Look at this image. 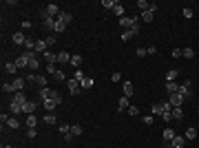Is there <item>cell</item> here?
I'll return each mask as SVG.
<instances>
[{"label": "cell", "mask_w": 199, "mask_h": 148, "mask_svg": "<svg viewBox=\"0 0 199 148\" xmlns=\"http://www.w3.org/2000/svg\"><path fill=\"white\" fill-rule=\"evenodd\" d=\"M7 119H9V115H7V113H2V115H0V122H2V124H7Z\"/></svg>", "instance_id": "obj_57"}, {"label": "cell", "mask_w": 199, "mask_h": 148, "mask_svg": "<svg viewBox=\"0 0 199 148\" xmlns=\"http://www.w3.org/2000/svg\"><path fill=\"white\" fill-rule=\"evenodd\" d=\"M80 84H82V88H91V86H93V80H91V78H84Z\"/></svg>", "instance_id": "obj_44"}, {"label": "cell", "mask_w": 199, "mask_h": 148, "mask_svg": "<svg viewBox=\"0 0 199 148\" xmlns=\"http://www.w3.org/2000/svg\"><path fill=\"white\" fill-rule=\"evenodd\" d=\"M124 95H126V97L133 95V84L131 82H124Z\"/></svg>", "instance_id": "obj_34"}, {"label": "cell", "mask_w": 199, "mask_h": 148, "mask_svg": "<svg viewBox=\"0 0 199 148\" xmlns=\"http://www.w3.org/2000/svg\"><path fill=\"white\" fill-rule=\"evenodd\" d=\"M2 148H11V146H2Z\"/></svg>", "instance_id": "obj_61"}, {"label": "cell", "mask_w": 199, "mask_h": 148, "mask_svg": "<svg viewBox=\"0 0 199 148\" xmlns=\"http://www.w3.org/2000/svg\"><path fill=\"white\" fill-rule=\"evenodd\" d=\"M16 71H18V64H16V62H7V64H5V73H9V75H13Z\"/></svg>", "instance_id": "obj_20"}, {"label": "cell", "mask_w": 199, "mask_h": 148, "mask_svg": "<svg viewBox=\"0 0 199 148\" xmlns=\"http://www.w3.org/2000/svg\"><path fill=\"white\" fill-rule=\"evenodd\" d=\"M113 13H115L117 18H124V7H122V5L117 2V5H115V9H113Z\"/></svg>", "instance_id": "obj_37"}, {"label": "cell", "mask_w": 199, "mask_h": 148, "mask_svg": "<svg viewBox=\"0 0 199 148\" xmlns=\"http://www.w3.org/2000/svg\"><path fill=\"white\" fill-rule=\"evenodd\" d=\"M11 84H13V88H16V91H22V88H24V78H16Z\"/></svg>", "instance_id": "obj_25"}, {"label": "cell", "mask_w": 199, "mask_h": 148, "mask_svg": "<svg viewBox=\"0 0 199 148\" xmlns=\"http://www.w3.org/2000/svg\"><path fill=\"white\" fill-rule=\"evenodd\" d=\"M66 62H71V55L66 51H60L58 53V64H66Z\"/></svg>", "instance_id": "obj_18"}, {"label": "cell", "mask_w": 199, "mask_h": 148, "mask_svg": "<svg viewBox=\"0 0 199 148\" xmlns=\"http://www.w3.org/2000/svg\"><path fill=\"white\" fill-rule=\"evenodd\" d=\"M2 93H16L13 84H11V82H5V84H2Z\"/></svg>", "instance_id": "obj_38"}, {"label": "cell", "mask_w": 199, "mask_h": 148, "mask_svg": "<svg viewBox=\"0 0 199 148\" xmlns=\"http://www.w3.org/2000/svg\"><path fill=\"white\" fill-rule=\"evenodd\" d=\"M115 5H117V0H102V7H106V9H115Z\"/></svg>", "instance_id": "obj_36"}, {"label": "cell", "mask_w": 199, "mask_h": 148, "mask_svg": "<svg viewBox=\"0 0 199 148\" xmlns=\"http://www.w3.org/2000/svg\"><path fill=\"white\" fill-rule=\"evenodd\" d=\"M42 106H44V111H56L60 104H58V100H44Z\"/></svg>", "instance_id": "obj_11"}, {"label": "cell", "mask_w": 199, "mask_h": 148, "mask_svg": "<svg viewBox=\"0 0 199 148\" xmlns=\"http://www.w3.org/2000/svg\"><path fill=\"white\" fill-rule=\"evenodd\" d=\"M177 75H179V73H177L175 69H170V71L166 73V82H175V80H177Z\"/></svg>", "instance_id": "obj_28"}, {"label": "cell", "mask_w": 199, "mask_h": 148, "mask_svg": "<svg viewBox=\"0 0 199 148\" xmlns=\"http://www.w3.org/2000/svg\"><path fill=\"white\" fill-rule=\"evenodd\" d=\"M182 13H184V18H188V20H190V18L195 16V11H192L190 7H184V9H182Z\"/></svg>", "instance_id": "obj_41"}, {"label": "cell", "mask_w": 199, "mask_h": 148, "mask_svg": "<svg viewBox=\"0 0 199 148\" xmlns=\"http://www.w3.org/2000/svg\"><path fill=\"white\" fill-rule=\"evenodd\" d=\"M44 60H46V64H56L58 62V55L51 53V51H44Z\"/></svg>", "instance_id": "obj_19"}, {"label": "cell", "mask_w": 199, "mask_h": 148, "mask_svg": "<svg viewBox=\"0 0 199 148\" xmlns=\"http://www.w3.org/2000/svg\"><path fill=\"white\" fill-rule=\"evenodd\" d=\"M84 78H86V75H84V73H82L80 69H75V75H73V80H78V82H82Z\"/></svg>", "instance_id": "obj_46"}, {"label": "cell", "mask_w": 199, "mask_h": 148, "mask_svg": "<svg viewBox=\"0 0 199 148\" xmlns=\"http://www.w3.org/2000/svg\"><path fill=\"white\" fill-rule=\"evenodd\" d=\"M182 55H184V58H188V60H190V58H195V49H190V46L182 49Z\"/></svg>", "instance_id": "obj_31"}, {"label": "cell", "mask_w": 199, "mask_h": 148, "mask_svg": "<svg viewBox=\"0 0 199 148\" xmlns=\"http://www.w3.org/2000/svg\"><path fill=\"white\" fill-rule=\"evenodd\" d=\"M42 16L58 18V16H60V7H58V5H53V2H51V5H46V9H44V13H42Z\"/></svg>", "instance_id": "obj_5"}, {"label": "cell", "mask_w": 199, "mask_h": 148, "mask_svg": "<svg viewBox=\"0 0 199 148\" xmlns=\"http://www.w3.org/2000/svg\"><path fill=\"white\" fill-rule=\"evenodd\" d=\"M73 137H75V135H73V133H66V135H64V141H71Z\"/></svg>", "instance_id": "obj_59"}, {"label": "cell", "mask_w": 199, "mask_h": 148, "mask_svg": "<svg viewBox=\"0 0 199 148\" xmlns=\"http://www.w3.org/2000/svg\"><path fill=\"white\" fill-rule=\"evenodd\" d=\"M58 131H60L62 135H66V133H71V126H69V124H60V126H58Z\"/></svg>", "instance_id": "obj_45"}, {"label": "cell", "mask_w": 199, "mask_h": 148, "mask_svg": "<svg viewBox=\"0 0 199 148\" xmlns=\"http://www.w3.org/2000/svg\"><path fill=\"white\" fill-rule=\"evenodd\" d=\"M126 106H129V97L124 95V97H119V102H117V111H124Z\"/></svg>", "instance_id": "obj_30"}, {"label": "cell", "mask_w": 199, "mask_h": 148, "mask_svg": "<svg viewBox=\"0 0 199 148\" xmlns=\"http://www.w3.org/2000/svg\"><path fill=\"white\" fill-rule=\"evenodd\" d=\"M66 86H69L71 95H80V91H82V84H80L78 80H69V82H66Z\"/></svg>", "instance_id": "obj_7"}, {"label": "cell", "mask_w": 199, "mask_h": 148, "mask_svg": "<svg viewBox=\"0 0 199 148\" xmlns=\"http://www.w3.org/2000/svg\"><path fill=\"white\" fill-rule=\"evenodd\" d=\"M58 20H60V22H64V24H71V20H73V13H69V11H60Z\"/></svg>", "instance_id": "obj_12"}, {"label": "cell", "mask_w": 199, "mask_h": 148, "mask_svg": "<svg viewBox=\"0 0 199 148\" xmlns=\"http://www.w3.org/2000/svg\"><path fill=\"white\" fill-rule=\"evenodd\" d=\"M153 18H155L153 11H144V13H142V20H144V22H153Z\"/></svg>", "instance_id": "obj_35"}, {"label": "cell", "mask_w": 199, "mask_h": 148, "mask_svg": "<svg viewBox=\"0 0 199 148\" xmlns=\"http://www.w3.org/2000/svg\"><path fill=\"white\" fill-rule=\"evenodd\" d=\"M197 137V128H186V139H195Z\"/></svg>", "instance_id": "obj_42"}, {"label": "cell", "mask_w": 199, "mask_h": 148, "mask_svg": "<svg viewBox=\"0 0 199 148\" xmlns=\"http://www.w3.org/2000/svg\"><path fill=\"white\" fill-rule=\"evenodd\" d=\"M46 71H49V73L53 75V73H56V64H46Z\"/></svg>", "instance_id": "obj_54"}, {"label": "cell", "mask_w": 199, "mask_h": 148, "mask_svg": "<svg viewBox=\"0 0 199 148\" xmlns=\"http://www.w3.org/2000/svg\"><path fill=\"white\" fill-rule=\"evenodd\" d=\"M7 126H9V128H20V119H18V117H9V119H7Z\"/></svg>", "instance_id": "obj_27"}, {"label": "cell", "mask_w": 199, "mask_h": 148, "mask_svg": "<svg viewBox=\"0 0 199 148\" xmlns=\"http://www.w3.org/2000/svg\"><path fill=\"white\" fill-rule=\"evenodd\" d=\"M168 102H170L172 108H182V104H184V95H179V91H177V93H172V95L168 97Z\"/></svg>", "instance_id": "obj_2"}, {"label": "cell", "mask_w": 199, "mask_h": 148, "mask_svg": "<svg viewBox=\"0 0 199 148\" xmlns=\"http://www.w3.org/2000/svg\"><path fill=\"white\" fill-rule=\"evenodd\" d=\"M170 113H172V119H179V122L184 119V111H182V108H172Z\"/></svg>", "instance_id": "obj_32"}, {"label": "cell", "mask_w": 199, "mask_h": 148, "mask_svg": "<svg viewBox=\"0 0 199 148\" xmlns=\"http://www.w3.org/2000/svg\"><path fill=\"white\" fill-rule=\"evenodd\" d=\"M135 36H137V33H135L133 29H126V31H122V40H124V42H129V40H131V38H135Z\"/></svg>", "instance_id": "obj_22"}, {"label": "cell", "mask_w": 199, "mask_h": 148, "mask_svg": "<svg viewBox=\"0 0 199 148\" xmlns=\"http://www.w3.org/2000/svg\"><path fill=\"white\" fill-rule=\"evenodd\" d=\"M11 40H13V44H22V46L27 44V38H24V33H22V31H16V33L11 36Z\"/></svg>", "instance_id": "obj_9"}, {"label": "cell", "mask_w": 199, "mask_h": 148, "mask_svg": "<svg viewBox=\"0 0 199 148\" xmlns=\"http://www.w3.org/2000/svg\"><path fill=\"white\" fill-rule=\"evenodd\" d=\"M53 78L60 82V80H64V73H62V71H56V73H53Z\"/></svg>", "instance_id": "obj_51"}, {"label": "cell", "mask_w": 199, "mask_h": 148, "mask_svg": "<svg viewBox=\"0 0 199 148\" xmlns=\"http://www.w3.org/2000/svg\"><path fill=\"white\" fill-rule=\"evenodd\" d=\"M27 135H29V137L33 139V137H36V128H29V131H27Z\"/></svg>", "instance_id": "obj_60"}, {"label": "cell", "mask_w": 199, "mask_h": 148, "mask_svg": "<svg viewBox=\"0 0 199 148\" xmlns=\"http://www.w3.org/2000/svg\"><path fill=\"white\" fill-rule=\"evenodd\" d=\"M172 58H182V49H172Z\"/></svg>", "instance_id": "obj_53"}, {"label": "cell", "mask_w": 199, "mask_h": 148, "mask_svg": "<svg viewBox=\"0 0 199 148\" xmlns=\"http://www.w3.org/2000/svg\"><path fill=\"white\" fill-rule=\"evenodd\" d=\"M146 53H148V49H144V46H139V49H137V55H139V58H144Z\"/></svg>", "instance_id": "obj_50"}, {"label": "cell", "mask_w": 199, "mask_h": 148, "mask_svg": "<svg viewBox=\"0 0 199 148\" xmlns=\"http://www.w3.org/2000/svg\"><path fill=\"white\" fill-rule=\"evenodd\" d=\"M29 82L38 84L40 88H44V86H46V78H42V75H29Z\"/></svg>", "instance_id": "obj_10"}, {"label": "cell", "mask_w": 199, "mask_h": 148, "mask_svg": "<svg viewBox=\"0 0 199 148\" xmlns=\"http://www.w3.org/2000/svg\"><path fill=\"white\" fill-rule=\"evenodd\" d=\"M179 95H184V100L192 95V82L190 80H184V84L179 86Z\"/></svg>", "instance_id": "obj_3"}, {"label": "cell", "mask_w": 199, "mask_h": 148, "mask_svg": "<svg viewBox=\"0 0 199 148\" xmlns=\"http://www.w3.org/2000/svg\"><path fill=\"white\" fill-rule=\"evenodd\" d=\"M42 27L46 31H51L53 33V27H56V18H49V16H42Z\"/></svg>", "instance_id": "obj_8"}, {"label": "cell", "mask_w": 199, "mask_h": 148, "mask_svg": "<svg viewBox=\"0 0 199 148\" xmlns=\"http://www.w3.org/2000/svg\"><path fill=\"white\" fill-rule=\"evenodd\" d=\"M69 64H71L73 69H80V66H82V55H78V53L71 55V62H69Z\"/></svg>", "instance_id": "obj_17"}, {"label": "cell", "mask_w": 199, "mask_h": 148, "mask_svg": "<svg viewBox=\"0 0 199 148\" xmlns=\"http://www.w3.org/2000/svg\"><path fill=\"white\" fill-rule=\"evenodd\" d=\"M40 100H42V102H44V100H58V104H62V95H60L58 91H53V88L44 86V88H40Z\"/></svg>", "instance_id": "obj_1"}, {"label": "cell", "mask_w": 199, "mask_h": 148, "mask_svg": "<svg viewBox=\"0 0 199 148\" xmlns=\"http://www.w3.org/2000/svg\"><path fill=\"white\" fill-rule=\"evenodd\" d=\"M153 122H155L153 115H146V117H144V124H146V126H153Z\"/></svg>", "instance_id": "obj_49"}, {"label": "cell", "mask_w": 199, "mask_h": 148, "mask_svg": "<svg viewBox=\"0 0 199 148\" xmlns=\"http://www.w3.org/2000/svg\"><path fill=\"white\" fill-rule=\"evenodd\" d=\"M16 64H18V69H24V66H29V58H27V53H22L20 58H16Z\"/></svg>", "instance_id": "obj_14"}, {"label": "cell", "mask_w": 199, "mask_h": 148, "mask_svg": "<svg viewBox=\"0 0 199 148\" xmlns=\"http://www.w3.org/2000/svg\"><path fill=\"white\" fill-rule=\"evenodd\" d=\"M44 124H56V115H53V113L44 115Z\"/></svg>", "instance_id": "obj_43"}, {"label": "cell", "mask_w": 199, "mask_h": 148, "mask_svg": "<svg viewBox=\"0 0 199 148\" xmlns=\"http://www.w3.org/2000/svg\"><path fill=\"white\" fill-rule=\"evenodd\" d=\"M162 117H164V122H170V119H172V113H164Z\"/></svg>", "instance_id": "obj_56"}, {"label": "cell", "mask_w": 199, "mask_h": 148, "mask_svg": "<svg viewBox=\"0 0 199 148\" xmlns=\"http://www.w3.org/2000/svg\"><path fill=\"white\" fill-rule=\"evenodd\" d=\"M157 9H159V7H157V5H155V2H151V7H148V11H153V13H155V11H157Z\"/></svg>", "instance_id": "obj_58"}, {"label": "cell", "mask_w": 199, "mask_h": 148, "mask_svg": "<svg viewBox=\"0 0 199 148\" xmlns=\"http://www.w3.org/2000/svg\"><path fill=\"white\" fill-rule=\"evenodd\" d=\"M9 111H11L13 115H20V113H22V106H20V104H13V102H11V104H9Z\"/></svg>", "instance_id": "obj_33"}, {"label": "cell", "mask_w": 199, "mask_h": 148, "mask_svg": "<svg viewBox=\"0 0 199 148\" xmlns=\"http://www.w3.org/2000/svg\"><path fill=\"white\" fill-rule=\"evenodd\" d=\"M137 7H139V9H142V13H144V11H148L151 2H146V0H137Z\"/></svg>", "instance_id": "obj_39"}, {"label": "cell", "mask_w": 199, "mask_h": 148, "mask_svg": "<svg viewBox=\"0 0 199 148\" xmlns=\"http://www.w3.org/2000/svg\"><path fill=\"white\" fill-rule=\"evenodd\" d=\"M166 91H168L170 95L177 93V91H179V84H177V82H166Z\"/></svg>", "instance_id": "obj_23"}, {"label": "cell", "mask_w": 199, "mask_h": 148, "mask_svg": "<svg viewBox=\"0 0 199 148\" xmlns=\"http://www.w3.org/2000/svg\"><path fill=\"white\" fill-rule=\"evenodd\" d=\"M175 139V131L172 128H164V141H172Z\"/></svg>", "instance_id": "obj_24"}, {"label": "cell", "mask_w": 199, "mask_h": 148, "mask_svg": "<svg viewBox=\"0 0 199 148\" xmlns=\"http://www.w3.org/2000/svg\"><path fill=\"white\" fill-rule=\"evenodd\" d=\"M46 46H49L46 40H36V49H33V51H36V53H44V51H46Z\"/></svg>", "instance_id": "obj_13"}, {"label": "cell", "mask_w": 199, "mask_h": 148, "mask_svg": "<svg viewBox=\"0 0 199 148\" xmlns=\"http://www.w3.org/2000/svg\"><path fill=\"white\" fill-rule=\"evenodd\" d=\"M151 113H153V115H164V106H162V102H157V104H153V108H151Z\"/></svg>", "instance_id": "obj_26"}, {"label": "cell", "mask_w": 199, "mask_h": 148, "mask_svg": "<svg viewBox=\"0 0 199 148\" xmlns=\"http://www.w3.org/2000/svg\"><path fill=\"white\" fill-rule=\"evenodd\" d=\"M157 53V46H148V55H155Z\"/></svg>", "instance_id": "obj_55"}, {"label": "cell", "mask_w": 199, "mask_h": 148, "mask_svg": "<svg viewBox=\"0 0 199 148\" xmlns=\"http://www.w3.org/2000/svg\"><path fill=\"white\" fill-rule=\"evenodd\" d=\"M11 102H13V104H20V106H24V104H27V95H24L22 91H16V93L11 95Z\"/></svg>", "instance_id": "obj_6"}, {"label": "cell", "mask_w": 199, "mask_h": 148, "mask_svg": "<svg viewBox=\"0 0 199 148\" xmlns=\"http://www.w3.org/2000/svg\"><path fill=\"white\" fill-rule=\"evenodd\" d=\"M56 40H58V36H56V33H51V36H49V38H46V44H49V46H51V44H56Z\"/></svg>", "instance_id": "obj_48"}, {"label": "cell", "mask_w": 199, "mask_h": 148, "mask_svg": "<svg viewBox=\"0 0 199 148\" xmlns=\"http://www.w3.org/2000/svg\"><path fill=\"white\" fill-rule=\"evenodd\" d=\"M71 133H73V135L78 137V135H82L84 131H82V126H80V124H73V126H71Z\"/></svg>", "instance_id": "obj_40"}, {"label": "cell", "mask_w": 199, "mask_h": 148, "mask_svg": "<svg viewBox=\"0 0 199 148\" xmlns=\"http://www.w3.org/2000/svg\"><path fill=\"white\" fill-rule=\"evenodd\" d=\"M111 80H113V82H119V80H122V73H113Z\"/></svg>", "instance_id": "obj_52"}, {"label": "cell", "mask_w": 199, "mask_h": 148, "mask_svg": "<svg viewBox=\"0 0 199 148\" xmlns=\"http://www.w3.org/2000/svg\"><path fill=\"white\" fill-rule=\"evenodd\" d=\"M64 29H66V24H64V22H60V20L56 18V27H53V33L58 36V33H62Z\"/></svg>", "instance_id": "obj_21"}, {"label": "cell", "mask_w": 199, "mask_h": 148, "mask_svg": "<svg viewBox=\"0 0 199 148\" xmlns=\"http://www.w3.org/2000/svg\"><path fill=\"white\" fill-rule=\"evenodd\" d=\"M129 115L137 117V115H139V108H137V106H129Z\"/></svg>", "instance_id": "obj_47"}, {"label": "cell", "mask_w": 199, "mask_h": 148, "mask_svg": "<svg viewBox=\"0 0 199 148\" xmlns=\"http://www.w3.org/2000/svg\"><path fill=\"white\" fill-rule=\"evenodd\" d=\"M38 124V117L36 115H27V128H36Z\"/></svg>", "instance_id": "obj_29"}, {"label": "cell", "mask_w": 199, "mask_h": 148, "mask_svg": "<svg viewBox=\"0 0 199 148\" xmlns=\"http://www.w3.org/2000/svg\"><path fill=\"white\" fill-rule=\"evenodd\" d=\"M137 22V18L133 16V18H129V16H124V18H119V27L126 31V29H133V24Z\"/></svg>", "instance_id": "obj_4"}, {"label": "cell", "mask_w": 199, "mask_h": 148, "mask_svg": "<svg viewBox=\"0 0 199 148\" xmlns=\"http://www.w3.org/2000/svg\"><path fill=\"white\" fill-rule=\"evenodd\" d=\"M170 144H172V148H184V144H186V137H182V135H175V139H172Z\"/></svg>", "instance_id": "obj_16"}, {"label": "cell", "mask_w": 199, "mask_h": 148, "mask_svg": "<svg viewBox=\"0 0 199 148\" xmlns=\"http://www.w3.org/2000/svg\"><path fill=\"white\" fill-rule=\"evenodd\" d=\"M36 106H38V102H27V104L22 106V113H27V115H33Z\"/></svg>", "instance_id": "obj_15"}]
</instances>
